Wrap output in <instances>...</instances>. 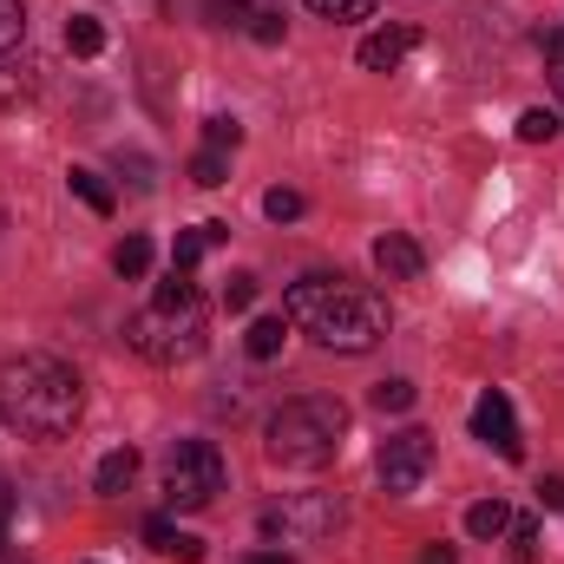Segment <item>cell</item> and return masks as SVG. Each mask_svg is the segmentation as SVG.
Instances as JSON below:
<instances>
[{
  "label": "cell",
  "instance_id": "4",
  "mask_svg": "<svg viewBox=\"0 0 564 564\" xmlns=\"http://www.w3.org/2000/svg\"><path fill=\"white\" fill-rule=\"evenodd\" d=\"M270 459L276 466H295V473H322L335 453H341V433H348V408L328 401V394H302V401H282L270 426Z\"/></svg>",
  "mask_w": 564,
  "mask_h": 564
},
{
  "label": "cell",
  "instance_id": "31",
  "mask_svg": "<svg viewBox=\"0 0 564 564\" xmlns=\"http://www.w3.org/2000/svg\"><path fill=\"white\" fill-rule=\"evenodd\" d=\"M421 564H459V558H453V545H426Z\"/></svg>",
  "mask_w": 564,
  "mask_h": 564
},
{
  "label": "cell",
  "instance_id": "21",
  "mask_svg": "<svg viewBox=\"0 0 564 564\" xmlns=\"http://www.w3.org/2000/svg\"><path fill=\"white\" fill-rule=\"evenodd\" d=\"M375 408H381V414H408V408H414V381H401V375L381 381V388H375Z\"/></svg>",
  "mask_w": 564,
  "mask_h": 564
},
{
  "label": "cell",
  "instance_id": "17",
  "mask_svg": "<svg viewBox=\"0 0 564 564\" xmlns=\"http://www.w3.org/2000/svg\"><path fill=\"white\" fill-rule=\"evenodd\" d=\"M26 40V7L20 0H0V59H13Z\"/></svg>",
  "mask_w": 564,
  "mask_h": 564
},
{
  "label": "cell",
  "instance_id": "16",
  "mask_svg": "<svg viewBox=\"0 0 564 564\" xmlns=\"http://www.w3.org/2000/svg\"><path fill=\"white\" fill-rule=\"evenodd\" d=\"M66 46H73L79 59H93V53L106 46V26H99L93 13H73V20H66Z\"/></svg>",
  "mask_w": 564,
  "mask_h": 564
},
{
  "label": "cell",
  "instance_id": "20",
  "mask_svg": "<svg viewBox=\"0 0 564 564\" xmlns=\"http://www.w3.org/2000/svg\"><path fill=\"white\" fill-rule=\"evenodd\" d=\"M519 139H525V144H545V139H558V112H545V106H532V112H519Z\"/></svg>",
  "mask_w": 564,
  "mask_h": 564
},
{
  "label": "cell",
  "instance_id": "32",
  "mask_svg": "<svg viewBox=\"0 0 564 564\" xmlns=\"http://www.w3.org/2000/svg\"><path fill=\"white\" fill-rule=\"evenodd\" d=\"M243 564H295V558H289V552H250Z\"/></svg>",
  "mask_w": 564,
  "mask_h": 564
},
{
  "label": "cell",
  "instance_id": "22",
  "mask_svg": "<svg viewBox=\"0 0 564 564\" xmlns=\"http://www.w3.org/2000/svg\"><path fill=\"white\" fill-rule=\"evenodd\" d=\"M263 217H270V224H295V217H302V191H270V197H263Z\"/></svg>",
  "mask_w": 564,
  "mask_h": 564
},
{
  "label": "cell",
  "instance_id": "1",
  "mask_svg": "<svg viewBox=\"0 0 564 564\" xmlns=\"http://www.w3.org/2000/svg\"><path fill=\"white\" fill-rule=\"evenodd\" d=\"M282 315L302 328V335H315L322 348H335V355H368L381 335H388V295H375L368 282H348V276H302L289 282V295H282Z\"/></svg>",
  "mask_w": 564,
  "mask_h": 564
},
{
  "label": "cell",
  "instance_id": "13",
  "mask_svg": "<svg viewBox=\"0 0 564 564\" xmlns=\"http://www.w3.org/2000/svg\"><path fill=\"white\" fill-rule=\"evenodd\" d=\"M282 341H289V315H257V322L243 328V348H250V361H276Z\"/></svg>",
  "mask_w": 564,
  "mask_h": 564
},
{
  "label": "cell",
  "instance_id": "10",
  "mask_svg": "<svg viewBox=\"0 0 564 564\" xmlns=\"http://www.w3.org/2000/svg\"><path fill=\"white\" fill-rule=\"evenodd\" d=\"M144 545H151L158 558H177V564H204V539H191V532H177L171 519H144Z\"/></svg>",
  "mask_w": 564,
  "mask_h": 564
},
{
  "label": "cell",
  "instance_id": "19",
  "mask_svg": "<svg viewBox=\"0 0 564 564\" xmlns=\"http://www.w3.org/2000/svg\"><path fill=\"white\" fill-rule=\"evenodd\" d=\"M191 177H197L204 191H217V184L230 177V151H210V144H204V151L191 158Z\"/></svg>",
  "mask_w": 564,
  "mask_h": 564
},
{
  "label": "cell",
  "instance_id": "23",
  "mask_svg": "<svg viewBox=\"0 0 564 564\" xmlns=\"http://www.w3.org/2000/svg\"><path fill=\"white\" fill-rule=\"evenodd\" d=\"M308 13H322V20H368L375 0H308Z\"/></svg>",
  "mask_w": 564,
  "mask_h": 564
},
{
  "label": "cell",
  "instance_id": "14",
  "mask_svg": "<svg viewBox=\"0 0 564 564\" xmlns=\"http://www.w3.org/2000/svg\"><path fill=\"white\" fill-rule=\"evenodd\" d=\"M66 184H73V197H79V204H86L93 217H112V204H119V197H112V184H106L99 171H86V164H73V171H66Z\"/></svg>",
  "mask_w": 564,
  "mask_h": 564
},
{
  "label": "cell",
  "instance_id": "3",
  "mask_svg": "<svg viewBox=\"0 0 564 564\" xmlns=\"http://www.w3.org/2000/svg\"><path fill=\"white\" fill-rule=\"evenodd\" d=\"M126 341L139 348L144 361H158V368H177V361L204 355V295H197V282L171 270L158 282L151 308H139L126 322Z\"/></svg>",
  "mask_w": 564,
  "mask_h": 564
},
{
  "label": "cell",
  "instance_id": "11",
  "mask_svg": "<svg viewBox=\"0 0 564 564\" xmlns=\"http://www.w3.org/2000/svg\"><path fill=\"white\" fill-rule=\"evenodd\" d=\"M224 237H230V224H197V230H184V237L171 243V270H177V276H191V270H197V257H204L210 243H224Z\"/></svg>",
  "mask_w": 564,
  "mask_h": 564
},
{
  "label": "cell",
  "instance_id": "27",
  "mask_svg": "<svg viewBox=\"0 0 564 564\" xmlns=\"http://www.w3.org/2000/svg\"><path fill=\"white\" fill-rule=\"evenodd\" d=\"M250 40L276 46V40H282V13H270V7H250Z\"/></svg>",
  "mask_w": 564,
  "mask_h": 564
},
{
  "label": "cell",
  "instance_id": "30",
  "mask_svg": "<svg viewBox=\"0 0 564 564\" xmlns=\"http://www.w3.org/2000/svg\"><path fill=\"white\" fill-rule=\"evenodd\" d=\"M7 525H13V492L0 486V545H7Z\"/></svg>",
  "mask_w": 564,
  "mask_h": 564
},
{
  "label": "cell",
  "instance_id": "18",
  "mask_svg": "<svg viewBox=\"0 0 564 564\" xmlns=\"http://www.w3.org/2000/svg\"><path fill=\"white\" fill-rule=\"evenodd\" d=\"M112 270H119L126 282H139L144 270H151V243H144V237H126V243L112 250Z\"/></svg>",
  "mask_w": 564,
  "mask_h": 564
},
{
  "label": "cell",
  "instance_id": "8",
  "mask_svg": "<svg viewBox=\"0 0 564 564\" xmlns=\"http://www.w3.org/2000/svg\"><path fill=\"white\" fill-rule=\"evenodd\" d=\"M414 46H421V26H381V33H368V40H361V53H355V59H361L368 73H394Z\"/></svg>",
  "mask_w": 564,
  "mask_h": 564
},
{
  "label": "cell",
  "instance_id": "9",
  "mask_svg": "<svg viewBox=\"0 0 564 564\" xmlns=\"http://www.w3.org/2000/svg\"><path fill=\"white\" fill-rule=\"evenodd\" d=\"M375 270H381L388 282H421L426 257H421V243H414V237L388 230V237H375Z\"/></svg>",
  "mask_w": 564,
  "mask_h": 564
},
{
  "label": "cell",
  "instance_id": "24",
  "mask_svg": "<svg viewBox=\"0 0 564 564\" xmlns=\"http://www.w3.org/2000/svg\"><path fill=\"white\" fill-rule=\"evenodd\" d=\"M539 46H545V66H552V86H558V99H564V20H558V26H545V33H539Z\"/></svg>",
  "mask_w": 564,
  "mask_h": 564
},
{
  "label": "cell",
  "instance_id": "25",
  "mask_svg": "<svg viewBox=\"0 0 564 564\" xmlns=\"http://www.w3.org/2000/svg\"><path fill=\"white\" fill-rule=\"evenodd\" d=\"M204 144H210V151H237V144H243V126H237V119H204Z\"/></svg>",
  "mask_w": 564,
  "mask_h": 564
},
{
  "label": "cell",
  "instance_id": "2",
  "mask_svg": "<svg viewBox=\"0 0 564 564\" xmlns=\"http://www.w3.org/2000/svg\"><path fill=\"white\" fill-rule=\"evenodd\" d=\"M79 375L59 355H13L0 368V421L20 440H66L79 426Z\"/></svg>",
  "mask_w": 564,
  "mask_h": 564
},
{
  "label": "cell",
  "instance_id": "28",
  "mask_svg": "<svg viewBox=\"0 0 564 564\" xmlns=\"http://www.w3.org/2000/svg\"><path fill=\"white\" fill-rule=\"evenodd\" d=\"M250 302H257V276H230L224 282V308H230V315H243Z\"/></svg>",
  "mask_w": 564,
  "mask_h": 564
},
{
  "label": "cell",
  "instance_id": "29",
  "mask_svg": "<svg viewBox=\"0 0 564 564\" xmlns=\"http://www.w3.org/2000/svg\"><path fill=\"white\" fill-rule=\"evenodd\" d=\"M539 506H545V512H564V479H558V473H552V479H539Z\"/></svg>",
  "mask_w": 564,
  "mask_h": 564
},
{
  "label": "cell",
  "instance_id": "12",
  "mask_svg": "<svg viewBox=\"0 0 564 564\" xmlns=\"http://www.w3.org/2000/svg\"><path fill=\"white\" fill-rule=\"evenodd\" d=\"M132 479H139V453H132V446H112V453L99 459V473H93V486H99L106 499H119Z\"/></svg>",
  "mask_w": 564,
  "mask_h": 564
},
{
  "label": "cell",
  "instance_id": "26",
  "mask_svg": "<svg viewBox=\"0 0 564 564\" xmlns=\"http://www.w3.org/2000/svg\"><path fill=\"white\" fill-rule=\"evenodd\" d=\"M506 539H512V558H519V564L539 558V525H532V519H512V532H506Z\"/></svg>",
  "mask_w": 564,
  "mask_h": 564
},
{
  "label": "cell",
  "instance_id": "6",
  "mask_svg": "<svg viewBox=\"0 0 564 564\" xmlns=\"http://www.w3.org/2000/svg\"><path fill=\"white\" fill-rule=\"evenodd\" d=\"M375 473H381V486H388L394 499L421 492L426 473H433V433H421V426L388 433V440H381V453H375Z\"/></svg>",
  "mask_w": 564,
  "mask_h": 564
},
{
  "label": "cell",
  "instance_id": "15",
  "mask_svg": "<svg viewBox=\"0 0 564 564\" xmlns=\"http://www.w3.org/2000/svg\"><path fill=\"white\" fill-rule=\"evenodd\" d=\"M466 532H473V539H506V532H512V506H506V499H479V506L466 512Z\"/></svg>",
  "mask_w": 564,
  "mask_h": 564
},
{
  "label": "cell",
  "instance_id": "7",
  "mask_svg": "<svg viewBox=\"0 0 564 564\" xmlns=\"http://www.w3.org/2000/svg\"><path fill=\"white\" fill-rule=\"evenodd\" d=\"M473 440H486L499 459H525V440H519V414H512V401L499 394V388H486L479 394V408H473Z\"/></svg>",
  "mask_w": 564,
  "mask_h": 564
},
{
  "label": "cell",
  "instance_id": "5",
  "mask_svg": "<svg viewBox=\"0 0 564 564\" xmlns=\"http://www.w3.org/2000/svg\"><path fill=\"white\" fill-rule=\"evenodd\" d=\"M224 492V453L210 440H177L164 453V506L171 512H204Z\"/></svg>",
  "mask_w": 564,
  "mask_h": 564
}]
</instances>
